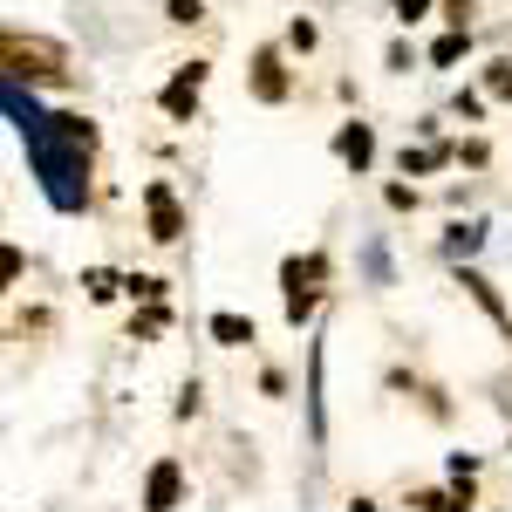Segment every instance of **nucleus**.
<instances>
[{
    "label": "nucleus",
    "mask_w": 512,
    "mask_h": 512,
    "mask_svg": "<svg viewBox=\"0 0 512 512\" xmlns=\"http://www.w3.org/2000/svg\"><path fill=\"white\" fill-rule=\"evenodd\" d=\"M287 48H315V21H294L287 28Z\"/></svg>",
    "instance_id": "13"
},
{
    "label": "nucleus",
    "mask_w": 512,
    "mask_h": 512,
    "mask_svg": "<svg viewBox=\"0 0 512 512\" xmlns=\"http://www.w3.org/2000/svg\"><path fill=\"white\" fill-rule=\"evenodd\" d=\"M212 335H219L226 349H246V342H253V321H239V315H212Z\"/></svg>",
    "instance_id": "6"
},
{
    "label": "nucleus",
    "mask_w": 512,
    "mask_h": 512,
    "mask_svg": "<svg viewBox=\"0 0 512 512\" xmlns=\"http://www.w3.org/2000/svg\"><path fill=\"white\" fill-rule=\"evenodd\" d=\"M164 7H171V21H185V28L205 21V7H198V0H164Z\"/></svg>",
    "instance_id": "11"
},
{
    "label": "nucleus",
    "mask_w": 512,
    "mask_h": 512,
    "mask_svg": "<svg viewBox=\"0 0 512 512\" xmlns=\"http://www.w3.org/2000/svg\"><path fill=\"white\" fill-rule=\"evenodd\" d=\"M478 239H485L478 226H451V253H478Z\"/></svg>",
    "instance_id": "10"
},
{
    "label": "nucleus",
    "mask_w": 512,
    "mask_h": 512,
    "mask_svg": "<svg viewBox=\"0 0 512 512\" xmlns=\"http://www.w3.org/2000/svg\"><path fill=\"white\" fill-rule=\"evenodd\" d=\"M465 14H472V0H444V21L451 28H465Z\"/></svg>",
    "instance_id": "14"
},
{
    "label": "nucleus",
    "mask_w": 512,
    "mask_h": 512,
    "mask_svg": "<svg viewBox=\"0 0 512 512\" xmlns=\"http://www.w3.org/2000/svg\"><path fill=\"white\" fill-rule=\"evenodd\" d=\"M465 48H472V35H465V28H451V35H444V41L431 48V62H437V69H451V62H458Z\"/></svg>",
    "instance_id": "7"
},
{
    "label": "nucleus",
    "mask_w": 512,
    "mask_h": 512,
    "mask_svg": "<svg viewBox=\"0 0 512 512\" xmlns=\"http://www.w3.org/2000/svg\"><path fill=\"white\" fill-rule=\"evenodd\" d=\"M335 151H342V164H355V171H362V164L376 158V137H369V123H349V130L335 137Z\"/></svg>",
    "instance_id": "5"
},
{
    "label": "nucleus",
    "mask_w": 512,
    "mask_h": 512,
    "mask_svg": "<svg viewBox=\"0 0 512 512\" xmlns=\"http://www.w3.org/2000/svg\"><path fill=\"white\" fill-rule=\"evenodd\" d=\"M424 14H431V0H396V21H403V28H410V21H424Z\"/></svg>",
    "instance_id": "12"
},
{
    "label": "nucleus",
    "mask_w": 512,
    "mask_h": 512,
    "mask_svg": "<svg viewBox=\"0 0 512 512\" xmlns=\"http://www.w3.org/2000/svg\"><path fill=\"white\" fill-rule=\"evenodd\" d=\"M198 89H205V62H185V69H178V82L164 89V110H171V117H192Z\"/></svg>",
    "instance_id": "3"
},
{
    "label": "nucleus",
    "mask_w": 512,
    "mask_h": 512,
    "mask_svg": "<svg viewBox=\"0 0 512 512\" xmlns=\"http://www.w3.org/2000/svg\"><path fill=\"white\" fill-rule=\"evenodd\" d=\"M485 89H492L499 103H512V62H492V76H485Z\"/></svg>",
    "instance_id": "9"
},
{
    "label": "nucleus",
    "mask_w": 512,
    "mask_h": 512,
    "mask_svg": "<svg viewBox=\"0 0 512 512\" xmlns=\"http://www.w3.org/2000/svg\"><path fill=\"white\" fill-rule=\"evenodd\" d=\"M253 96H260V103H280V96H287V69H280V48H260V55H253Z\"/></svg>",
    "instance_id": "2"
},
{
    "label": "nucleus",
    "mask_w": 512,
    "mask_h": 512,
    "mask_svg": "<svg viewBox=\"0 0 512 512\" xmlns=\"http://www.w3.org/2000/svg\"><path fill=\"white\" fill-rule=\"evenodd\" d=\"M144 198H151V239H158V246H171V239L185 233V212H178V198L164 192V185H151Z\"/></svg>",
    "instance_id": "1"
},
{
    "label": "nucleus",
    "mask_w": 512,
    "mask_h": 512,
    "mask_svg": "<svg viewBox=\"0 0 512 512\" xmlns=\"http://www.w3.org/2000/svg\"><path fill=\"white\" fill-rule=\"evenodd\" d=\"M465 287H472V301L485 308L492 321H506V308H499V294H492V280H478V274H465Z\"/></svg>",
    "instance_id": "8"
},
{
    "label": "nucleus",
    "mask_w": 512,
    "mask_h": 512,
    "mask_svg": "<svg viewBox=\"0 0 512 512\" xmlns=\"http://www.w3.org/2000/svg\"><path fill=\"white\" fill-rule=\"evenodd\" d=\"M178 506V465L164 458V465H151V485H144V512H171Z\"/></svg>",
    "instance_id": "4"
}]
</instances>
